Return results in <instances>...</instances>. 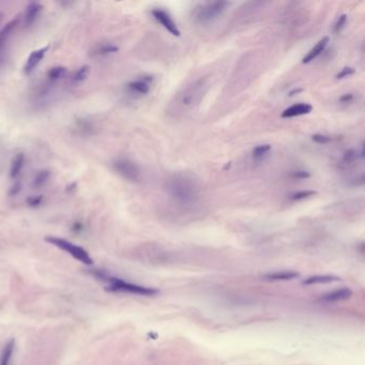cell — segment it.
<instances>
[{"mask_svg": "<svg viewBox=\"0 0 365 365\" xmlns=\"http://www.w3.org/2000/svg\"><path fill=\"white\" fill-rule=\"evenodd\" d=\"M312 139L315 142L319 143V145H326V143H329L332 140V138L330 136L325 135V134H315L312 136Z\"/></svg>", "mask_w": 365, "mask_h": 365, "instance_id": "cell-29", "label": "cell"}, {"mask_svg": "<svg viewBox=\"0 0 365 365\" xmlns=\"http://www.w3.org/2000/svg\"><path fill=\"white\" fill-rule=\"evenodd\" d=\"M15 350V340L13 338L9 339L0 352V365H11Z\"/></svg>", "mask_w": 365, "mask_h": 365, "instance_id": "cell-18", "label": "cell"}, {"mask_svg": "<svg viewBox=\"0 0 365 365\" xmlns=\"http://www.w3.org/2000/svg\"><path fill=\"white\" fill-rule=\"evenodd\" d=\"M79 128L81 130H84L86 133H89L91 130H93V127L92 125L89 123V121H87V120H83V121H80V125H79Z\"/></svg>", "mask_w": 365, "mask_h": 365, "instance_id": "cell-32", "label": "cell"}, {"mask_svg": "<svg viewBox=\"0 0 365 365\" xmlns=\"http://www.w3.org/2000/svg\"><path fill=\"white\" fill-rule=\"evenodd\" d=\"M44 203V196L42 194H37V195H30L26 198V204L30 208H39L43 205Z\"/></svg>", "mask_w": 365, "mask_h": 365, "instance_id": "cell-24", "label": "cell"}, {"mask_svg": "<svg viewBox=\"0 0 365 365\" xmlns=\"http://www.w3.org/2000/svg\"><path fill=\"white\" fill-rule=\"evenodd\" d=\"M66 74H68V69H66L65 66L55 65L52 66V68L48 69V71L46 72V81L51 86H53L62 81L66 76Z\"/></svg>", "mask_w": 365, "mask_h": 365, "instance_id": "cell-16", "label": "cell"}, {"mask_svg": "<svg viewBox=\"0 0 365 365\" xmlns=\"http://www.w3.org/2000/svg\"><path fill=\"white\" fill-rule=\"evenodd\" d=\"M19 20L18 18H13L12 20L8 21L4 27L0 29V64H3L5 57H6V51L8 47L9 41L11 37L13 36L15 29L18 26Z\"/></svg>", "mask_w": 365, "mask_h": 365, "instance_id": "cell-9", "label": "cell"}, {"mask_svg": "<svg viewBox=\"0 0 365 365\" xmlns=\"http://www.w3.org/2000/svg\"><path fill=\"white\" fill-rule=\"evenodd\" d=\"M299 274L297 272L291 271H281V272H274L269 273L265 275V278L271 281H291L298 278Z\"/></svg>", "mask_w": 365, "mask_h": 365, "instance_id": "cell-22", "label": "cell"}, {"mask_svg": "<svg viewBox=\"0 0 365 365\" xmlns=\"http://www.w3.org/2000/svg\"><path fill=\"white\" fill-rule=\"evenodd\" d=\"M20 192H21V183L18 182V181H15L12 185L10 186L9 195H10L11 197H15V196H17Z\"/></svg>", "mask_w": 365, "mask_h": 365, "instance_id": "cell-31", "label": "cell"}, {"mask_svg": "<svg viewBox=\"0 0 365 365\" xmlns=\"http://www.w3.org/2000/svg\"><path fill=\"white\" fill-rule=\"evenodd\" d=\"M352 296V291L349 288H340L336 290H332L323 296V300L326 302H338L344 301Z\"/></svg>", "mask_w": 365, "mask_h": 365, "instance_id": "cell-17", "label": "cell"}, {"mask_svg": "<svg viewBox=\"0 0 365 365\" xmlns=\"http://www.w3.org/2000/svg\"><path fill=\"white\" fill-rule=\"evenodd\" d=\"M301 91H302V89H294L293 91H290V92H289V95H290V96H293V95H295V94L300 93Z\"/></svg>", "mask_w": 365, "mask_h": 365, "instance_id": "cell-35", "label": "cell"}, {"mask_svg": "<svg viewBox=\"0 0 365 365\" xmlns=\"http://www.w3.org/2000/svg\"><path fill=\"white\" fill-rule=\"evenodd\" d=\"M51 177H52V173L48 169H41L35 175V177H33L31 186L35 190L42 189L43 186H45L50 182Z\"/></svg>", "mask_w": 365, "mask_h": 365, "instance_id": "cell-19", "label": "cell"}, {"mask_svg": "<svg viewBox=\"0 0 365 365\" xmlns=\"http://www.w3.org/2000/svg\"><path fill=\"white\" fill-rule=\"evenodd\" d=\"M119 47L117 45H115L114 43H109V42H104V43H100L98 45H95L93 47V50L91 51V55L95 58H106L112 56V55L118 53Z\"/></svg>", "mask_w": 365, "mask_h": 365, "instance_id": "cell-13", "label": "cell"}, {"mask_svg": "<svg viewBox=\"0 0 365 365\" xmlns=\"http://www.w3.org/2000/svg\"><path fill=\"white\" fill-rule=\"evenodd\" d=\"M353 100V94L352 93H345L339 98V102L342 103H350Z\"/></svg>", "mask_w": 365, "mask_h": 365, "instance_id": "cell-33", "label": "cell"}, {"mask_svg": "<svg viewBox=\"0 0 365 365\" xmlns=\"http://www.w3.org/2000/svg\"><path fill=\"white\" fill-rule=\"evenodd\" d=\"M352 74H355V70H353V68H350V66H345V68H343V69L336 74V79H337V80L346 79V77H349V76H351Z\"/></svg>", "mask_w": 365, "mask_h": 365, "instance_id": "cell-28", "label": "cell"}, {"mask_svg": "<svg viewBox=\"0 0 365 365\" xmlns=\"http://www.w3.org/2000/svg\"><path fill=\"white\" fill-rule=\"evenodd\" d=\"M113 169L124 179L130 182H139L141 172L138 165L128 158H117L113 161Z\"/></svg>", "mask_w": 365, "mask_h": 365, "instance_id": "cell-6", "label": "cell"}, {"mask_svg": "<svg viewBox=\"0 0 365 365\" xmlns=\"http://www.w3.org/2000/svg\"><path fill=\"white\" fill-rule=\"evenodd\" d=\"M346 21H347V15H346V14L340 15V16L337 18L336 23H335V25H334V32H335V33L340 32V30H342L343 28H344V26H345V24H346Z\"/></svg>", "mask_w": 365, "mask_h": 365, "instance_id": "cell-30", "label": "cell"}, {"mask_svg": "<svg viewBox=\"0 0 365 365\" xmlns=\"http://www.w3.org/2000/svg\"><path fill=\"white\" fill-rule=\"evenodd\" d=\"M227 2H215V3H207L198 7L195 11L194 18L198 24L206 25L210 24L217 19L221 15L224 13V11L228 7Z\"/></svg>", "mask_w": 365, "mask_h": 365, "instance_id": "cell-5", "label": "cell"}, {"mask_svg": "<svg viewBox=\"0 0 365 365\" xmlns=\"http://www.w3.org/2000/svg\"><path fill=\"white\" fill-rule=\"evenodd\" d=\"M164 189L176 203L182 206L194 204L199 197V185L192 176L187 174H173L165 180Z\"/></svg>", "mask_w": 365, "mask_h": 365, "instance_id": "cell-1", "label": "cell"}, {"mask_svg": "<svg viewBox=\"0 0 365 365\" xmlns=\"http://www.w3.org/2000/svg\"><path fill=\"white\" fill-rule=\"evenodd\" d=\"M48 51H50V45H45V46H42L40 48L32 51L29 54V56L26 59L25 64L23 66V73L25 76L31 75L33 72L37 70L40 63L44 60V58H45Z\"/></svg>", "mask_w": 365, "mask_h": 365, "instance_id": "cell-7", "label": "cell"}, {"mask_svg": "<svg viewBox=\"0 0 365 365\" xmlns=\"http://www.w3.org/2000/svg\"><path fill=\"white\" fill-rule=\"evenodd\" d=\"M356 159H358V151L353 149H349L343 154V160H344L345 163H351Z\"/></svg>", "mask_w": 365, "mask_h": 365, "instance_id": "cell-27", "label": "cell"}, {"mask_svg": "<svg viewBox=\"0 0 365 365\" xmlns=\"http://www.w3.org/2000/svg\"><path fill=\"white\" fill-rule=\"evenodd\" d=\"M328 43H329L328 37H324L323 39H320L316 43V45L305 55V57L302 59V63H309L315 60L318 56H320V55L325 52L326 47L328 46Z\"/></svg>", "mask_w": 365, "mask_h": 365, "instance_id": "cell-15", "label": "cell"}, {"mask_svg": "<svg viewBox=\"0 0 365 365\" xmlns=\"http://www.w3.org/2000/svg\"><path fill=\"white\" fill-rule=\"evenodd\" d=\"M89 74H90V66L88 64H84L80 66V68L73 73L72 82L76 85L83 84L84 82L87 81L88 77H89Z\"/></svg>", "mask_w": 365, "mask_h": 365, "instance_id": "cell-20", "label": "cell"}, {"mask_svg": "<svg viewBox=\"0 0 365 365\" xmlns=\"http://www.w3.org/2000/svg\"><path fill=\"white\" fill-rule=\"evenodd\" d=\"M45 241L47 243H50V245L64 251L65 253H68L69 255H71L77 261H81L82 263L87 264V265L93 264V259L89 255V253H88L84 248L75 245V243H73L69 240L60 238V237L47 236L45 238Z\"/></svg>", "mask_w": 365, "mask_h": 365, "instance_id": "cell-4", "label": "cell"}, {"mask_svg": "<svg viewBox=\"0 0 365 365\" xmlns=\"http://www.w3.org/2000/svg\"><path fill=\"white\" fill-rule=\"evenodd\" d=\"M312 105L307 103H298L294 104L290 107L286 108L284 112L282 113V118H294V117H299L307 115L312 112Z\"/></svg>", "mask_w": 365, "mask_h": 365, "instance_id": "cell-14", "label": "cell"}, {"mask_svg": "<svg viewBox=\"0 0 365 365\" xmlns=\"http://www.w3.org/2000/svg\"><path fill=\"white\" fill-rule=\"evenodd\" d=\"M340 281V279L336 278V276L332 275H315L311 276V278L306 279L303 282V285H317V284H328V283H333Z\"/></svg>", "mask_w": 365, "mask_h": 365, "instance_id": "cell-21", "label": "cell"}, {"mask_svg": "<svg viewBox=\"0 0 365 365\" xmlns=\"http://www.w3.org/2000/svg\"><path fill=\"white\" fill-rule=\"evenodd\" d=\"M270 150H271V145H269V143H263V145L256 146L253 149V152H252L253 158L256 160H260L264 156H267Z\"/></svg>", "mask_w": 365, "mask_h": 365, "instance_id": "cell-23", "label": "cell"}, {"mask_svg": "<svg viewBox=\"0 0 365 365\" xmlns=\"http://www.w3.org/2000/svg\"><path fill=\"white\" fill-rule=\"evenodd\" d=\"M25 163H26V157L23 152H18L16 153L14 158L11 161L10 164V169H9V177L11 180H17V178H19V176L23 172L24 167H25Z\"/></svg>", "mask_w": 365, "mask_h": 365, "instance_id": "cell-12", "label": "cell"}, {"mask_svg": "<svg viewBox=\"0 0 365 365\" xmlns=\"http://www.w3.org/2000/svg\"><path fill=\"white\" fill-rule=\"evenodd\" d=\"M290 177L294 180H305L311 177V174L306 171H295L290 174Z\"/></svg>", "mask_w": 365, "mask_h": 365, "instance_id": "cell-26", "label": "cell"}, {"mask_svg": "<svg viewBox=\"0 0 365 365\" xmlns=\"http://www.w3.org/2000/svg\"><path fill=\"white\" fill-rule=\"evenodd\" d=\"M90 273L99 281L105 283L106 289L112 293H120V294H129V295H136L143 297H151L156 296L159 291L150 287L137 285L125 281L124 279L117 278V276L110 274L108 271L103 269H91Z\"/></svg>", "mask_w": 365, "mask_h": 365, "instance_id": "cell-2", "label": "cell"}, {"mask_svg": "<svg viewBox=\"0 0 365 365\" xmlns=\"http://www.w3.org/2000/svg\"><path fill=\"white\" fill-rule=\"evenodd\" d=\"M42 11H43V6L36 2L30 3L26 7L24 15H23V23H24L25 28H29L36 23L37 19L41 15Z\"/></svg>", "mask_w": 365, "mask_h": 365, "instance_id": "cell-11", "label": "cell"}, {"mask_svg": "<svg viewBox=\"0 0 365 365\" xmlns=\"http://www.w3.org/2000/svg\"><path fill=\"white\" fill-rule=\"evenodd\" d=\"M151 14L154 17V19H156L158 23L161 24L169 33H172L173 36L179 37L181 35V32L178 26H177V24L175 23V20L167 12H166V11L162 9H153L151 11Z\"/></svg>", "mask_w": 365, "mask_h": 365, "instance_id": "cell-10", "label": "cell"}, {"mask_svg": "<svg viewBox=\"0 0 365 365\" xmlns=\"http://www.w3.org/2000/svg\"><path fill=\"white\" fill-rule=\"evenodd\" d=\"M206 81L203 79L187 86L182 92L176 96L175 104L177 105V109L180 112H186L197 105L206 91Z\"/></svg>", "mask_w": 365, "mask_h": 365, "instance_id": "cell-3", "label": "cell"}, {"mask_svg": "<svg viewBox=\"0 0 365 365\" xmlns=\"http://www.w3.org/2000/svg\"><path fill=\"white\" fill-rule=\"evenodd\" d=\"M153 81L152 76H141L136 80H133L127 84V90L135 96H145L150 92L151 84Z\"/></svg>", "mask_w": 365, "mask_h": 365, "instance_id": "cell-8", "label": "cell"}, {"mask_svg": "<svg viewBox=\"0 0 365 365\" xmlns=\"http://www.w3.org/2000/svg\"><path fill=\"white\" fill-rule=\"evenodd\" d=\"M84 228V225L82 222H80V221H76V222L73 224V229L75 231H79V230H82Z\"/></svg>", "mask_w": 365, "mask_h": 365, "instance_id": "cell-34", "label": "cell"}, {"mask_svg": "<svg viewBox=\"0 0 365 365\" xmlns=\"http://www.w3.org/2000/svg\"><path fill=\"white\" fill-rule=\"evenodd\" d=\"M315 194H316V192L312 191V190L299 191V192H296L293 195H290V199L293 202H299V201H303V199H306L308 197H312Z\"/></svg>", "mask_w": 365, "mask_h": 365, "instance_id": "cell-25", "label": "cell"}]
</instances>
